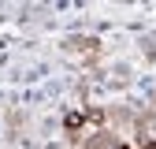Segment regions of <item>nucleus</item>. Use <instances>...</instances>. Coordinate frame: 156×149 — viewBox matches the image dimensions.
<instances>
[{
	"label": "nucleus",
	"mask_w": 156,
	"mask_h": 149,
	"mask_svg": "<svg viewBox=\"0 0 156 149\" xmlns=\"http://www.w3.org/2000/svg\"><path fill=\"white\" fill-rule=\"evenodd\" d=\"M119 149H126V145H119Z\"/></svg>",
	"instance_id": "2"
},
{
	"label": "nucleus",
	"mask_w": 156,
	"mask_h": 149,
	"mask_svg": "<svg viewBox=\"0 0 156 149\" xmlns=\"http://www.w3.org/2000/svg\"><path fill=\"white\" fill-rule=\"evenodd\" d=\"M82 123H86V116H82V112H71V116H67V130H78Z\"/></svg>",
	"instance_id": "1"
}]
</instances>
